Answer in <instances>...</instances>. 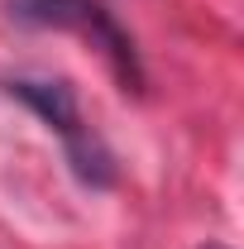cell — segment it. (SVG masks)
<instances>
[{
  "label": "cell",
  "instance_id": "2",
  "mask_svg": "<svg viewBox=\"0 0 244 249\" xmlns=\"http://www.w3.org/2000/svg\"><path fill=\"white\" fill-rule=\"evenodd\" d=\"M10 15L19 24H43V29H72L82 38H91L96 48L110 58L115 77L129 91H139L144 72H139V53L129 43V34L115 24V15L101 0H10Z\"/></svg>",
  "mask_w": 244,
  "mask_h": 249
},
{
  "label": "cell",
  "instance_id": "1",
  "mask_svg": "<svg viewBox=\"0 0 244 249\" xmlns=\"http://www.w3.org/2000/svg\"><path fill=\"white\" fill-rule=\"evenodd\" d=\"M10 96H19L38 120H48V129H58L62 144H67V158H72V173L91 187H105L115 178L110 168V154L101 149L91 129L82 124V110H77V91L58 82V77H15L10 82Z\"/></svg>",
  "mask_w": 244,
  "mask_h": 249
}]
</instances>
